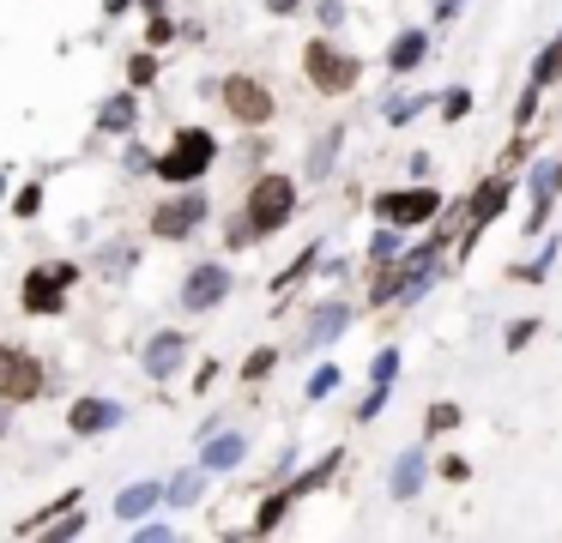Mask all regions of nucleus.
<instances>
[{
    "label": "nucleus",
    "mask_w": 562,
    "mask_h": 543,
    "mask_svg": "<svg viewBox=\"0 0 562 543\" xmlns=\"http://www.w3.org/2000/svg\"><path fill=\"white\" fill-rule=\"evenodd\" d=\"M61 272L55 266H37L25 278V290H19V302H25V314H61Z\"/></svg>",
    "instance_id": "nucleus-10"
},
{
    "label": "nucleus",
    "mask_w": 562,
    "mask_h": 543,
    "mask_svg": "<svg viewBox=\"0 0 562 543\" xmlns=\"http://www.w3.org/2000/svg\"><path fill=\"white\" fill-rule=\"evenodd\" d=\"M0 393L13 405H31L43 393V362L31 350H0Z\"/></svg>",
    "instance_id": "nucleus-7"
},
{
    "label": "nucleus",
    "mask_w": 562,
    "mask_h": 543,
    "mask_svg": "<svg viewBox=\"0 0 562 543\" xmlns=\"http://www.w3.org/2000/svg\"><path fill=\"white\" fill-rule=\"evenodd\" d=\"M182 357H188V338L182 333H157L152 345H145V369H152L157 381H170L176 369H182Z\"/></svg>",
    "instance_id": "nucleus-12"
},
{
    "label": "nucleus",
    "mask_w": 562,
    "mask_h": 543,
    "mask_svg": "<svg viewBox=\"0 0 562 543\" xmlns=\"http://www.w3.org/2000/svg\"><path fill=\"white\" fill-rule=\"evenodd\" d=\"M557 79H562V37H550V43H545V55L533 61V85L545 90V85H557Z\"/></svg>",
    "instance_id": "nucleus-18"
},
{
    "label": "nucleus",
    "mask_w": 562,
    "mask_h": 543,
    "mask_svg": "<svg viewBox=\"0 0 562 543\" xmlns=\"http://www.w3.org/2000/svg\"><path fill=\"white\" fill-rule=\"evenodd\" d=\"M509 200H514V169H502V176H490V181H478V188H471V200H466V218H471L466 248L478 242V230H485V224L502 218V206H509Z\"/></svg>",
    "instance_id": "nucleus-6"
},
{
    "label": "nucleus",
    "mask_w": 562,
    "mask_h": 543,
    "mask_svg": "<svg viewBox=\"0 0 562 543\" xmlns=\"http://www.w3.org/2000/svg\"><path fill=\"white\" fill-rule=\"evenodd\" d=\"M200 495V471H182V478H176V490H170V502L182 507V502H194Z\"/></svg>",
    "instance_id": "nucleus-32"
},
{
    "label": "nucleus",
    "mask_w": 562,
    "mask_h": 543,
    "mask_svg": "<svg viewBox=\"0 0 562 543\" xmlns=\"http://www.w3.org/2000/svg\"><path fill=\"white\" fill-rule=\"evenodd\" d=\"M435 212H442V194H435V188H399V194H375V218L393 224V230L430 224Z\"/></svg>",
    "instance_id": "nucleus-4"
},
{
    "label": "nucleus",
    "mask_w": 562,
    "mask_h": 543,
    "mask_svg": "<svg viewBox=\"0 0 562 543\" xmlns=\"http://www.w3.org/2000/svg\"><path fill=\"white\" fill-rule=\"evenodd\" d=\"M339 13H345V0H321V19L327 25H339Z\"/></svg>",
    "instance_id": "nucleus-40"
},
{
    "label": "nucleus",
    "mask_w": 562,
    "mask_h": 543,
    "mask_svg": "<svg viewBox=\"0 0 562 543\" xmlns=\"http://www.w3.org/2000/svg\"><path fill=\"white\" fill-rule=\"evenodd\" d=\"M423 55H430V37H423V31H399L393 49H387V67H393V73H418Z\"/></svg>",
    "instance_id": "nucleus-14"
},
{
    "label": "nucleus",
    "mask_w": 562,
    "mask_h": 543,
    "mask_svg": "<svg viewBox=\"0 0 562 543\" xmlns=\"http://www.w3.org/2000/svg\"><path fill=\"white\" fill-rule=\"evenodd\" d=\"M557 254H562V242H545V254H538L533 266H521V272H514V278H521V285H538V278H545V272L557 266Z\"/></svg>",
    "instance_id": "nucleus-23"
},
{
    "label": "nucleus",
    "mask_w": 562,
    "mask_h": 543,
    "mask_svg": "<svg viewBox=\"0 0 562 543\" xmlns=\"http://www.w3.org/2000/svg\"><path fill=\"white\" fill-rule=\"evenodd\" d=\"M459 13V0H435V19H454Z\"/></svg>",
    "instance_id": "nucleus-42"
},
{
    "label": "nucleus",
    "mask_w": 562,
    "mask_h": 543,
    "mask_svg": "<svg viewBox=\"0 0 562 543\" xmlns=\"http://www.w3.org/2000/svg\"><path fill=\"white\" fill-rule=\"evenodd\" d=\"M157 502H164V490H157V483H133V490H121L116 514H121V519H145Z\"/></svg>",
    "instance_id": "nucleus-16"
},
{
    "label": "nucleus",
    "mask_w": 562,
    "mask_h": 543,
    "mask_svg": "<svg viewBox=\"0 0 562 543\" xmlns=\"http://www.w3.org/2000/svg\"><path fill=\"white\" fill-rule=\"evenodd\" d=\"M290 507H297V502H290V495H266V507H261V519H254V531H273L278 519L290 514Z\"/></svg>",
    "instance_id": "nucleus-24"
},
{
    "label": "nucleus",
    "mask_w": 562,
    "mask_h": 543,
    "mask_svg": "<svg viewBox=\"0 0 562 543\" xmlns=\"http://www.w3.org/2000/svg\"><path fill=\"white\" fill-rule=\"evenodd\" d=\"M345 302H327V309H314V321H309V345H327V338H339L345 333Z\"/></svg>",
    "instance_id": "nucleus-17"
},
{
    "label": "nucleus",
    "mask_w": 562,
    "mask_h": 543,
    "mask_svg": "<svg viewBox=\"0 0 562 543\" xmlns=\"http://www.w3.org/2000/svg\"><path fill=\"white\" fill-rule=\"evenodd\" d=\"M333 471H339V452H327V459H321V466H314V471H302V478L297 483H290V502H297V495H309V490H321V483H327L333 478Z\"/></svg>",
    "instance_id": "nucleus-19"
},
{
    "label": "nucleus",
    "mask_w": 562,
    "mask_h": 543,
    "mask_svg": "<svg viewBox=\"0 0 562 543\" xmlns=\"http://www.w3.org/2000/svg\"><path fill=\"white\" fill-rule=\"evenodd\" d=\"M224 297H230V272H224V266H194V272H188V285H182V309L188 314L218 309Z\"/></svg>",
    "instance_id": "nucleus-9"
},
{
    "label": "nucleus",
    "mask_w": 562,
    "mask_h": 543,
    "mask_svg": "<svg viewBox=\"0 0 562 543\" xmlns=\"http://www.w3.org/2000/svg\"><path fill=\"white\" fill-rule=\"evenodd\" d=\"M533 116H538V85H526V90H521V104H514V121L526 128Z\"/></svg>",
    "instance_id": "nucleus-34"
},
{
    "label": "nucleus",
    "mask_w": 562,
    "mask_h": 543,
    "mask_svg": "<svg viewBox=\"0 0 562 543\" xmlns=\"http://www.w3.org/2000/svg\"><path fill=\"white\" fill-rule=\"evenodd\" d=\"M128 169H133V176H145V169H152V157H145V145H133V152H128Z\"/></svg>",
    "instance_id": "nucleus-39"
},
{
    "label": "nucleus",
    "mask_w": 562,
    "mask_h": 543,
    "mask_svg": "<svg viewBox=\"0 0 562 543\" xmlns=\"http://www.w3.org/2000/svg\"><path fill=\"white\" fill-rule=\"evenodd\" d=\"M302 0H266V13H297Z\"/></svg>",
    "instance_id": "nucleus-41"
},
{
    "label": "nucleus",
    "mask_w": 562,
    "mask_h": 543,
    "mask_svg": "<svg viewBox=\"0 0 562 543\" xmlns=\"http://www.w3.org/2000/svg\"><path fill=\"white\" fill-rule=\"evenodd\" d=\"M37 206H43V188H25V194L13 200V212H19V218H37Z\"/></svg>",
    "instance_id": "nucleus-35"
},
{
    "label": "nucleus",
    "mask_w": 562,
    "mask_h": 543,
    "mask_svg": "<svg viewBox=\"0 0 562 543\" xmlns=\"http://www.w3.org/2000/svg\"><path fill=\"white\" fill-rule=\"evenodd\" d=\"M133 116H140V109H133V97H128V90L104 104V128H109V133H128V128H133Z\"/></svg>",
    "instance_id": "nucleus-21"
},
{
    "label": "nucleus",
    "mask_w": 562,
    "mask_h": 543,
    "mask_svg": "<svg viewBox=\"0 0 562 543\" xmlns=\"http://www.w3.org/2000/svg\"><path fill=\"white\" fill-rule=\"evenodd\" d=\"M557 188H562V157H538L533 164V218H526V230H545Z\"/></svg>",
    "instance_id": "nucleus-11"
},
{
    "label": "nucleus",
    "mask_w": 562,
    "mask_h": 543,
    "mask_svg": "<svg viewBox=\"0 0 562 543\" xmlns=\"http://www.w3.org/2000/svg\"><path fill=\"white\" fill-rule=\"evenodd\" d=\"M333 387H339V369H314L309 375V399H327Z\"/></svg>",
    "instance_id": "nucleus-29"
},
{
    "label": "nucleus",
    "mask_w": 562,
    "mask_h": 543,
    "mask_svg": "<svg viewBox=\"0 0 562 543\" xmlns=\"http://www.w3.org/2000/svg\"><path fill=\"white\" fill-rule=\"evenodd\" d=\"M224 109H230L242 128H266V121H273V90L249 73H230L224 79Z\"/></svg>",
    "instance_id": "nucleus-5"
},
{
    "label": "nucleus",
    "mask_w": 562,
    "mask_h": 543,
    "mask_svg": "<svg viewBox=\"0 0 562 543\" xmlns=\"http://www.w3.org/2000/svg\"><path fill=\"white\" fill-rule=\"evenodd\" d=\"M145 37H152V43H170L176 25H170V19H152V25H145Z\"/></svg>",
    "instance_id": "nucleus-38"
},
{
    "label": "nucleus",
    "mask_w": 562,
    "mask_h": 543,
    "mask_svg": "<svg viewBox=\"0 0 562 543\" xmlns=\"http://www.w3.org/2000/svg\"><path fill=\"white\" fill-rule=\"evenodd\" d=\"M339 140H345V133H339V128H333V133H327V140L314 145V157H309V176H314V181H321V176H327V169H333V152H339Z\"/></svg>",
    "instance_id": "nucleus-22"
},
{
    "label": "nucleus",
    "mask_w": 562,
    "mask_h": 543,
    "mask_svg": "<svg viewBox=\"0 0 562 543\" xmlns=\"http://www.w3.org/2000/svg\"><path fill=\"white\" fill-rule=\"evenodd\" d=\"M423 490V452H399V466H393V502H411Z\"/></svg>",
    "instance_id": "nucleus-15"
},
{
    "label": "nucleus",
    "mask_w": 562,
    "mask_h": 543,
    "mask_svg": "<svg viewBox=\"0 0 562 543\" xmlns=\"http://www.w3.org/2000/svg\"><path fill=\"white\" fill-rule=\"evenodd\" d=\"M393 375H399V350H381L375 357V387H387Z\"/></svg>",
    "instance_id": "nucleus-33"
},
{
    "label": "nucleus",
    "mask_w": 562,
    "mask_h": 543,
    "mask_svg": "<svg viewBox=\"0 0 562 543\" xmlns=\"http://www.w3.org/2000/svg\"><path fill=\"white\" fill-rule=\"evenodd\" d=\"M459 423V405H430V435H447Z\"/></svg>",
    "instance_id": "nucleus-27"
},
{
    "label": "nucleus",
    "mask_w": 562,
    "mask_h": 543,
    "mask_svg": "<svg viewBox=\"0 0 562 543\" xmlns=\"http://www.w3.org/2000/svg\"><path fill=\"white\" fill-rule=\"evenodd\" d=\"M381 405H387V387H375V393H369V399H363V405H357V417H363V423H369V417H375V411H381Z\"/></svg>",
    "instance_id": "nucleus-37"
},
{
    "label": "nucleus",
    "mask_w": 562,
    "mask_h": 543,
    "mask_svg": "<svg viewBox=\"0 0 562 543\" xmlns=\"http://www.w3.org/2000/svg\"><path fill=\"white\" fill-rule=\"evenodd\" d=\"M393 254H399V236H393V224H387V230L369 242V260H393Z\"/></svg>",
    "instance_id": "nucleus-31"
},
{
    "label": "nucleus",
    "mask_w": 562,
    "mask_h": 543,
    "mask_svg": "<svg viewBox=\"0 0 562 543\" xmlns=\"http://www.w3.org/2000/svg\"><path fill=\"white\" fill-rule=\"evenodd\" d=\"M145 7H157V0H145Z\"/></svg>",
    "instance_id": "nucleus-43"
},
{
    "label": "nucleus",
    "mask_w": 562,
    "mask_h": 543,
    "mask_svg": "<svg viewBox=\"0 0 562 543\" xmlns=\"http://www.w3.org/2000/svg\"><path fill=\"white\" fill-rule=\"evenodd\" d=\"M302 73H309V85L321 90V97H345V90L357 85V73H363V61H357V55H345L339 43L314 37L309 49H302Z\"/></svg>",
    "instance_id": "nucleus-1"
},
{
    "label": "nucleus",
    "mask_w": 562,
    "mask_h": 543,
    "mask_svg": "<svg viewBox=\"0 0 562 543\" xmlns=\"http://www.w3.org/2000/svg\"><path fill=\"white\" fill-rule=\"evenodd\" d=\"M152 79H157V61H152V55H133V61H128V85L140 90V85H152Z\"/></svg>",
    "instance_id": "nucleus-25"
},
{
    "label": "nucleus",
    "mask_w": 562,
    "mask_h": 543,
    "mask_svg": "<svg viewBox=\"0 0 562 543\" xmlns=\"http://www.w3.org/2000/svg\"><path fill=\"white\" fill-rule=\"evenodd\" d=\"M297 212V181L290 176H261L249 188V206H242V218H249L254 236H273L285 230V218Z\"/></svg>",
    "instance_id": "nucleus-3"
},
{
    "label": "nucleus",
    "mask_w": 562,
    "mask_h": 543,
    "mask_svg": "<svg viewBox=\"0 0 562 543\" xmlns=\"http://www.w3.org/2000/svg\"><path fill=\"white\" fill-rule=\"evenodd\" d=\"M273 362H278V350H254V357L242 362V375H249V381H261V375H273Z\"/></svg>",
    "instance_id": "nucleus-28"
},
{
    "label": "nucleus",
    "mask_w": 562,
    "mask_h": 543,
    "mask_svg": "<svg viewBox=\"0 0 562 543\" xmlns=\"http://www.w3.org/2000/svg\"><path fill=\"white\" fill-rule=\"evenodd\" d=\"M236 459H242V435H224V441L206 447V471H230Z\"/></svg>",
    "instance_id": "nucleus-20"
},
{
    "label": "nucleus",
    "mask_w": 562,
    "mask_h": 543,
    "mask_svg": "<svg viewBox=\"0 0 562 543\" xmlns=\"http://www.w3.org/2000/svg\"><path fill=\"white\" fill-rule=\"evenodd\" d=\"M206 218V194H182V200H164V206L152 212V236H164V242H182L194 224Z\"/></svg>",
    "instance_id": "nucleus-8"
},
{
    "label": "nucleus",
    "mask_w": 562,
    "mask_h": 543,
    "mask_svg": "<svg viewBox=\"0 0 562 543\" xmlns=\"http://www.w3.org/2000/svg\"><path fill=\"white\" fill-rule=\"evenodd\" d=\"M466 109H471V90H459V85H454V90L442 97V116H447V121H459Z\"/></svg>",
    "instance_id": "nucleus-30"
},
{
    "label": "nucleus",
    "mask_w": 562,
    "mask_h": 543,
    "mask_svg": "<svg viewBox=\"0 0 562 543\" xmlns=\"http://www.w3.org/2000/svg\"><path fill=\"white\" fill-rule=\"evenodd\" d=\"M67 423H73V435H97V429H116V423H121V405H109V399H79Z\"/></svg>",
    "instance_id": "nucleus-13"
},
{
    "label": "nucleus",
    "mask_w": 562,
    "mask_h": 543,
    "mask_svg": "<svg viewBox=\"0 0 562 543\" xmlns=\"http://www.w3.org/2000/svg\"><path fill=\"white\" fill-rule=\"evenodd\" d=\"M533 333H538V321H521V326H509V350L533 345Z\"/></svg>",
    "instance_id": "nucleus-36"
},
{
    "label": "nucleus",
    "mask_w": 562,
    "mask_h": 543,
    "mask_svg": "<svg viewBox=\"0 0 562 543\" xmlns=\"http://www.w3.org/2000/svg\"><path fill=\"white\" fill-rule=\"evenodd\" d=\"M212 157H218V140H212L206 128H182L170 140V152L152 164V176H164V181H200L212 169Z\"/></svg>",
    "instance_id": "nucleus-2"
},
{
    "label": "nucleus",
    "mask_w": 562,
    "mask_h": 543,
    "mask_svg": "<svg viewBox=\"0 0 562 543\" xmlns=\"http://www.w3.org/2000/svg\"><path fill=\"white\" fill-rule=\"evenodd\" d=\"M418 109H423V97H393V104H387V121H393V128H406Z\"/></svg>",
    "instance_id": "nucleus-26"
}]
</instances>
